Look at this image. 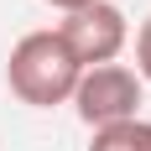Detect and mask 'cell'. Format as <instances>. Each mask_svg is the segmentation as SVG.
Instances as JSON below:
<instances>
[{
  "label": "cell",
  "instance_id": "52a82bcc",
  "mask_svg": "<svg viewBox=\"0 0 151 151\" xmlns=\"http://www.w3.org/2000/svg\"><path fill=\"white\" fill-rule=\"evenodd\" d=\"M146 151H151V146H146Z\"/></svg>",
  "mask_w": 151,
  "mask_h": 151
},
{
  "label": "cell",
  "instance_id": "3957f363",
  "mask_svg": "<svg viewBox=\"0 0 151 151\" xmlns=\"http://www.w3.org/2000/svg\"><path fill=\"white\" fill-rule=\"evenodd\" d=\"M73 109L78 120L104 130V125H120V120H141V73H130L125 63H104V68H83L73 89Z\"/></svg>",
  "mask_w": 151,
  "mask_h": 151
},
{
  "label": "cell",
  "instance_id": "277c9868",
  "mask_svg": "<svg viewBox=\"0 0 151 151\" xmlns=\"http://www.w3.org/2000/svg\"><path fill=\"white\" fill-rule=\"evenodd\" d=\"M151 146V120H120V125H104L94 130L89 151H146Z\"/></svg>",
  "mask_w": 151,
  "mask_h": 151
},
{
  "label": "cell",
  "instance_id": "7a4b0ae2",
  "mask_svg": "<svg viewBox=\"0 0 151 151\" xmlns=\"http://www.w3.org/2000/svg\"><path fill=\"white\" fill-rule=\"evenodd\" d=\"M52 31L63 37V47L73 52L78 68H104V63H115L125 52V42H130L125 11L109 5V0H94V5H83V11H68Z\"/></svg>",
  "mask_w": 151,
  "mask_h": 151
},
{
  "label": "cell",
  "instance_id": "6da1fadb",
  "mask_svg": "<svg viewBox=\"0 0 151 151\" xmlns=\"http://www.w3.org/2000/svg\"><path fill=\"white\" fill-rule=\"evenodd\" d=\"M83 68L73 63V52L63 47L58 31H26L21 42L11 47V63H5V83L21 104L31 109H52V104H68L78 89Z\"/></svg>",
  "mask_w": 151,
  "mask_h": 151
},
{
  "label": "cell",
  "instance_id": "8992f818",
  "mask_svg": "<svg viewBox=\"0 0 151 151\" xmlns=\"http://www.w3.org/2000/svg\"><path fill=\"white\" fill-rule=\"evenodd\" d=\"M47 5H52V11H63V16H68V11H83V5H94V0H47Z\"/></svg>",
  "mask_w": 151,
  "mask_h": 151
},
{
  "label": "cell",
  "instance_id": "5b68a950",
  "mask_svg": "<svg viewBox=\"0 0 151 151\" xmlns=\"http://www.w3.org/2000/svg\"><path fill=\"white\" fill-rule=\"evenodd\" d=\"M136 73L151 83V16L141 21V31H136Z\"/></svg>",
  "mask_w": 151,
  "mask_h": 151
}]
</instances>
